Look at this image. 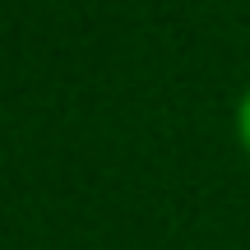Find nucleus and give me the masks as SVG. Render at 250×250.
Listing matches in <instances>:
<instances>
[{"mask_svg": "<svg viewBox=\"0 0 250 250\" xmlns=\"http://www.w3.org/2000/svg\"><path fill=\"white\" fill-rule=\"evenodd\" d=\"M236 139H241V153L250 158V88L241 93V102H236Z\"/></svg>", "mask_w": 250, "mask_h": 250, "instance_id": "1", "label": "nucleus"}]
</instances>
